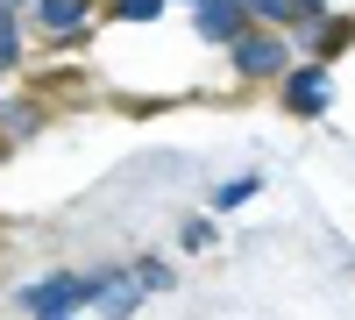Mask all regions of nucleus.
Segmentation results:
<instances>
[{
  "label": "nucleus",
  "instance_id": "obj_1",
  "mask_svg": "<svg viewBox=\"0 0 355 320\" xmlns=\"http://www.w3.org/2000/svg\"><path fill=\"white\" fill-rule=\"evenodd\" d=\"M85 299H100V278H43L36 292H21V306H28V313H43V320L71 313V306H85Z\"/></svg>",
  "mask_w": 355,
  "mask_h": 320
},
{
  "label": "nucleus",
  "instance_id": "obj_2",
  "mask_svg": "<svg viewBox=\"0 0 355 320\" xmlns=\"http://www.w3.org/2000/svg\"><path fill=\"white\" fill-rule=\"evenodd\" d=\"M227 50H234V71H242V78H277V71L291 65L284 43H277V36H256V28H242Z\"/></svg>",
  "mask_w": 355,
  "mask_h": 320
},
{
  "label": "nucleus",
  "instance_id": "obj_3",
  "mask_svg": "<svg viewBox=\"0 0 355 320\" xmlns=\"http://www.w3.org/2000/svg\"><path fill=\"white\" fill-rule=\"evenodd\" d=\"M249 28V8L242 0H199V36L206 43H234Z\"/></svg>",
  "mask_w": 355,
  "mask_h": 320
},
{
  "label": "nucleus",
  "instance_id": "obj_4",
  "mask_svg": "<svg viewBox=\"0 0 355 320\" xmlns=\"http://www.w3.org/2000/svg\"><path fill=\"white\" fill-rule=\"evenodd\" d=\"M327 93H334V85H327V71H320V65L291 71V85H284V100L299 107V114H320V107H327Z\"/></svg>",
  "mask_w": 355,
  "mask_h": 320
},
{
  "label": "nucleus",
  "instance_id": "obj_5",
  "mask_svg": "<svg viewBox=\"0 0 355 320\" xmlns=\"http://www.w3.org/2000/svg\"><path fill=\"white\" fill-rule=\"evenodd\" d=\"M78 22H85V0H43V28L50 36H71Z\"/></svg>",
  "mask_w": 355,
  "mask_h": 320
},
{
  "label": "nucleus",
  "instance_id": "obj_6",
  "mask_svg": "<svg viewBox=\"0 0 355 320\" xmlns=\"http://www.w3.org/2000/svg\"><path fill=\"white\" fill-rule=\"evenodd\" d=\"M114 15H121V22H157L164 0H114Z\"/></svg>",
  "mask_w": 355,
  "mask_h": 320
},
{
  "label": "nucleus",
  "instance_id": "obj_7",
  "mask_svg": "<svg viewBox=\"0 0 355 320\" xmlns=\"http://www.w3.org/2000/svg\"><path fill=\"white\" fill-rule=\"evenodd\" d=\"M256 185H263V178H227V185H220V207H242V199H256Z\"/></svg>",
  "mask_w": 355,
  "mask_h": 320
},
{
  "label": "nucleus",
  "instance_id": "obj_8",
  "mask_svg": "<svg viewBox=\"0 0 355 320\" xmlns=\"http://www.w3.org/2000/svg\"><path fill=\"white\" fill-rule=\"evenodd\" d=\"M15 65V22H8V8H0V71Z\"/></svg>",
  "mask_w": 355,
  "mask_h": 320
},
{
  "label": "nucleus",
  "instance_id": "obj_9",
  "mask_svg": "<svg viewBox=\"0 0 355 320\" xmlns=\"http://www.w3.org/2000/svg\"><path fill=\"white\" fill-rule=\"evenodd\" d=\"M178 242H185V249H206V242H214V228H206V221H185V235H178Z\"/></svg>",
  "mask_w": 355,
  "mask_h": 320
},
{
  "label": "nucleus",
  "instance_id": "obj_10",
  "mask_svg": "<svg viewBox=\"0 0 355 320\" xmlns=\"http://www.w3.org/2000/svg\"><path fill=\"white\" fill-rule=\"evenodd\" d=\"M291 22H320V0H291Z\"/></svg>",
  "mask_w": 355,
  "mask_h": 320
},
{
  "label": "nucleus",
  "instance_id": "obj_11",
  "mask_svg": "<svg viewBox=\"0 0 355 320\" xmlns=\"http://www.w3.org/2000/svg\"><path fill=\"white\" fill-rule=\"evenodd\" d=\"M8 8H15V0H8Z\"/></svg>",
  "mask_w": 355,
  "mask_h": 320
}]
</instances>
